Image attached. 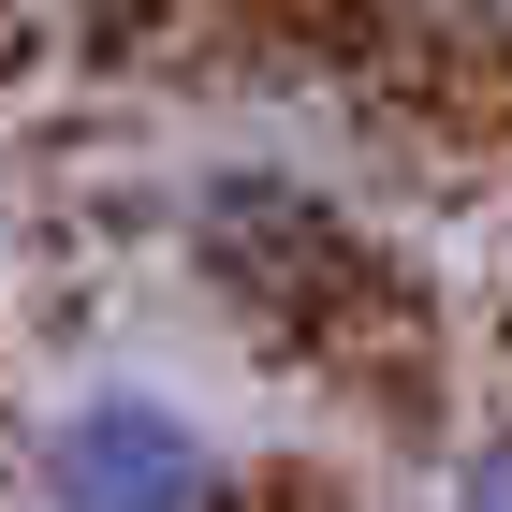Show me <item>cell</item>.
<instances>
[{
	"label": "cell",
	"mask_w": 512,
	"mask_h": 512,
	"mask_svg": "<svg viewBox=\"0 0 512 512\" xmlns=\"http://www.w3.org/2000/svg\"><path fill=\"white\" fill-rule=\"evenodd\" d=\"M44 498H74V512H191V498H220V439L147 381H88L44 425Z\"/></svg>",
	"instance_id": "1"
},
{
	"label": "cell",
	"mask_w": 512,
	"mask_h": 512,
	"mask_svg": "<svg viewBox=\"0 0 512 512\" xmlns=\"http://www.w3.org/2000/svg\"><path fill=\"white\" fill-rule=\"evenodd\" d=\"M454 483H469V498H512V454H469Z\"/></svg>",
	"instance_id": "2"
}]
</instances>
